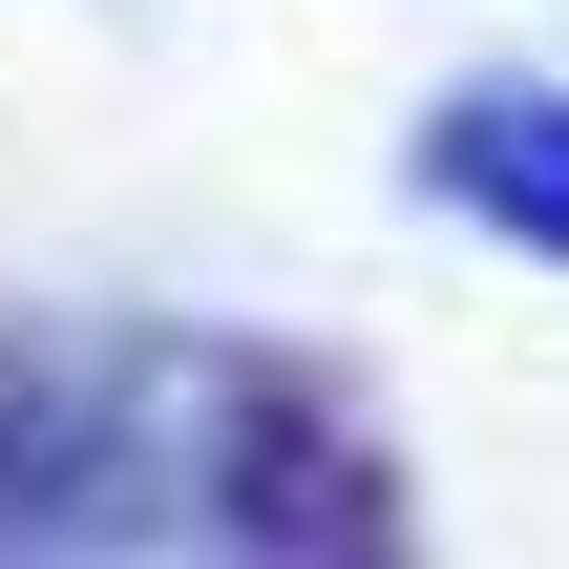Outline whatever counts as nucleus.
I'll use <instances>...</instances> for the list:
<instances>
[{"label": "nucleus", "instance_id": "obj_1", "mask_svg": "<svg viewBox=\"0 0 569 569\" xmlns=\"http://www.w3.org/2000/svg\"><path fill=\"white\" fill-rule=\"evenodd\" d=\"M486 232H528V253H569V84H486V106H443V148H422Z\"/></svg>", "mask_w": 569, "mask_h": 569}]
</instances>
